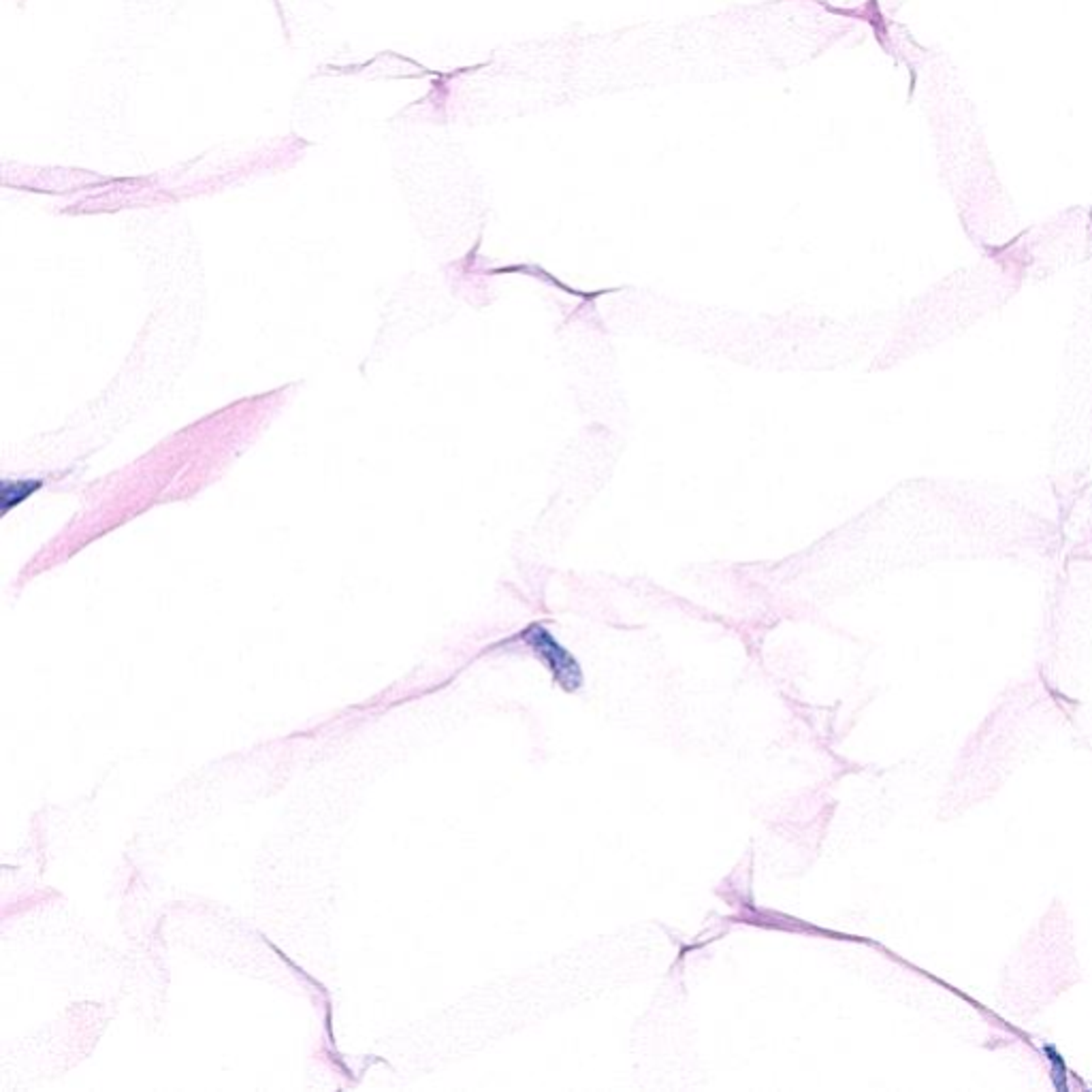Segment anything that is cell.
<instances>
[{"instance_id":"cell-1","label":"cell","mask_w":1092,"mask_h":1092,"mask_svg":"<svg viewBox=\"0 0 1092 1092\" xmlns=\"http://www.w3.org/2000/svg\"><path fill=\"white\" fill-rule=\"evenodd\" d=\"M523 640L530 644V647L536 651L542 661L549 668L551 672H553V677L557 683H560L563 690L574 691L581 687V668L576 664V660L570 655L566 649L561 647L560 642L555 640L553 636H551V631L542 628V625L533 623L523 631Z\"/></svg>"},{"instance_id":"cell-2","label":"cell","mask_w":1092,"mask_h":1092,"mask_svg":"<svg viewBox=\"0 0 1092 1092\" xmlns=\"http://www.w3.org/2000/svg\"><path fill=\"white\" fill-rule=\"evenodd\" d=\"M41 478H22V481H9V478H5V481L0 482V514L7 517L14 508L22 506L24 501L33 498L36 491H41Z\"/></svg>"}]
</instances>
